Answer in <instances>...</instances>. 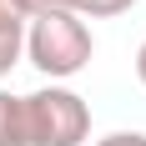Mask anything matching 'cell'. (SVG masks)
I'll list each match as a JSON object with an SVG mask.
<instances>
[{
	"instance_id": "cell-6",
	"label": "cell",
	"mask_w": 146,
	"mask_h": 146,
	"mask_svg": "<svg viewBox=\"0 0 146 146\" xmlns=\"http://www.w3.org/2000/svg\"><path fill=\"white\" fill-rule=\"evenodd\" d=\"M0 25H30V0H0Z\"/></svg>"
},
{
	"instance_id": "cell-1",
	"label": "cell",
	"mask_w": 146,
	"mask_h": 146,
	"mask_svg": "<svg viewBox=\"0 0 146 146\" xmlns=\"http://www.w3.org/2000/svg\"><path fill=\"white\" fill-rule=\"evenodd\" d=\"M96 56V35L76 10H45L30 15L25 25V60L45 76V86H66L71 76H81Z\"/></svg>"
},
{
	"instance_id": "cell-2",
	"label": "cell",
	"mask_w": 146,
	"mask_h": 146,
	"mask_svg": "<svg viewBox=\"0 0 146 146\" xmlns=\"http://www.w3.org/2000/svg\"><path fill=\"white\" fill-rule=\"evenodd\" d=\"M25 146H81L91 141V106L71 86H35L20 96Z\"/></svg>"
},
{
	"instance_id": "cell-5",
	"label": "cell",
	"mask_w": 146,
	"mask_h": 146,
	"mask_svg": "<svg viewBox=\"0 0 146 146\" xmlns=\"http://www.w3.org/2000/svg\"><path fill=\"white\" fill-rule=\"evenodd\" d=\"M136 0H76V15L81 20H111V15H126Z\"/></svg>"
},
{
	"instance_id": "cell-3",
	"label": "cell",
	"mask_w": 146,
	"mask_h": 146,
	"mask_svg": "<svg viewBox=\"0 0 146 146\" xmlns=\"http://www.w3.org/2000/svg\"><path fill=\"white\" fill-rule=\"evenodd\" d=\"M0 146H25V121H20V96L0 86Z\"/></svg>"
},
{
	"instance_id": "cell-7",
	"label": "cell",
	"mask_w": 146,
	"mask_h": 146,
	"mask_svg": "<svg viewBox=\"0 0 146 146\" xmlns=\"http://www.w3.org/2000/svg\"><path fill=\"white\" fill-rule=\"evenodd\" d=\"M96 146H146V131H106Z\"/></svg>"
},
{
	"instance_id": "cell-9",
	"label": "cell",
	"mask_w": 146,
	"mask_h": 146,
	"mask_svg": "<svg viewBox=\"0 0 146 146\" xmlns=\"http://www.w3.org/2000/svg\"><path fill=\"white\" fill-rule=\"evenodd\" d=\"M136 81H141V86H146V40L136 45Z\"/></svg>"
},
{
	"instance_id": "cell-4",
	"label": "cell",
	"mask_w": 146,
	"mask_h": 146,
	"mask_svg": "<svg viewBox=\"0 0 146 146\" xmlns=\"http://www.w3.org/2000/svg\"><path fill=\"white\" fill-rule=\"evenodd\" d=\"M25 60V25H0V81Z\"/></svg>"
},
{
	"instance_id": "cell-8",
	"label": "cell",
	"mask_w": 146,
	"mask_h": 146,
	"mask_svg": "<svg viewBox=\"0 0 146 146\" xmlns=\"http://www.w3.org/2000/svg\"><path fill=\"white\" fill-rule=\"evenodd\" d=\"M45 10H76V0H30V15H45Z\"/></svg>"
}]
</instances>
